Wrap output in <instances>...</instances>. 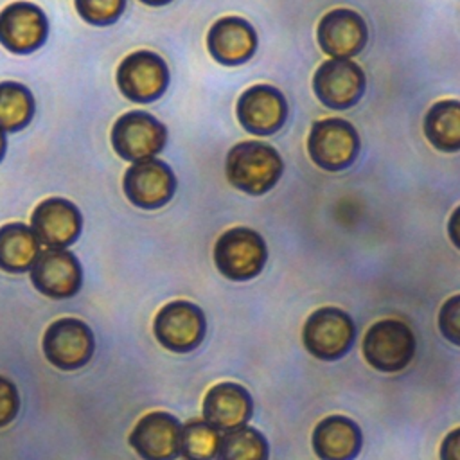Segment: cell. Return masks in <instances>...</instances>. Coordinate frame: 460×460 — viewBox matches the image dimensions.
Here are the masks:
<instances>
[{"label":"cell","mask_w":460,"mask_h":460,"mask_svg":"<svg viewBox=\"0 0 460 460\" xmlns=\"http://www.w3.org/2000/svg\"><path fill=\"white\" fill-rule=\"evenodd\" d=\"M356 331L352 318L338 307H320L304 323V345L318 359L332 361L347 354Z\"/></svg>","instance_id":"5"},{"label":"cell","mask_w":460,"mask_h":460,"mask_svg":"<svg viewBox=\"0 0 460 460\" xmlns=\"http://www.w3.org/2000/svg\"><path fill=\"white\" fill-rule=\"evenodd\" d=\"M4 153H5V137H4V131L0 129V160H2Z\"/></svg>","instance_id":"32"},{"label":"cell","mask_w":460,"mask_h":460,"mask_svg":"<svg viewBox=\"0 0 460 460\" xmlns=\"http://www.w3.org/2000/svg\"><path fill=\"white\" fill-rule=\"evenodd\" d=\"M252 397L235 383L214 385L203 401V419L219 431L241 428L252 417Z\"/></svg>","instance_id":"19"},{"label":"cell","mask_w":460,"mask_h":460,"mask_svg":"<svg viewBox=\"0 0 460 460\" xmlns=\"http://www.w3.org/2000/svg\"><path fill=\"white\" fill-rule=\"evenodd\" d=\"M365 72L352 59H327L313 77V90L320 102L332 110L354 106L365 92Z\"/></svg>","instance_id":"10"},{"label":"cell","mask_w":460,"mask_h":460,"mask_svg":"<svg viewBox=\"0 0 460 460\" xmlns=\"http://www.w3.org/2000/svg\"><path fill=\"white\" fill-rule=\"evenodd\" d=\"M237 120L252 135H271L282 128L288 117V102L282 92L271 84H253L237 101Z\"/></svg>","instance_id":"13"},{"label":"cell","mask_w":460,"mask_h":460,"mask_svg":"<svg viewBox=\"0 0 460 460\" xmlns=\"http://www.w3.org/2000/svg\"><path fill=\"white\" fill-rule=\"evenodd\" d=\"M120 92L135 102H151L158 99L169 84V68L165 61L151 50H137L122 59L117 70Z\"/></svg>","instance_id":"9"},{"label":"cell","mask_w":460,"mask_h":460,"mask_svg":"<svg viewBox=\"0 0 460 460\" xmlns=\"http://www.w3.org/2000/svg\"><path fill=\"white\" fill-rule=\"evenodd\" d=\"M126 0H75V9L92 25H110L124 11Z\"/></svg>","instance_id":"26"},{"label":"cell","mask_w":460,"mask_h":460,"mask_svg":"<svg viewBox=\"0 0 460 460\" xmlns=\"http://www.w3.org/2000/svg\"><path fill=\"white\" fill-rule=\"evenodd\" d=\"M322 50L334 59H349L363 50L368 29L363 16L349 7L325 13L316 29Z\"/></svg>","instance_id":"14"},{"label":"cell","mask_w":460,"mask_h":460,"mask_svg":"<svg viewBox=\"0 0 460 460\" xmlns=\"http://www.w3.org/2000/svg\"><path fill=\"white\" fill-rule=\"evenodd\" d=\"M20 410V397L14 383L0 376V428L7 426Z\"/></svg>","instance_id":"28"},{"label":"cell","mask_w":460,"mask_h":460,"mask_svg":"<svg viewBox=\"0 0 460 460\" xmlns=\"http://www.w3.org/2000/svg\"><path fill=\"white\" fill-rule=\"evenodd\" d=\"M413 354V332L401 320H379L365 334L363 356L376 370L399 372L411 361Z\"/></svg>","instance_id":"4"},{"label":"cell","mask_w":460,"mask_h":460,"mask_svg":"<svg viewBox=\"0 0 460 460\" xmlns=\"http://www.w3.org/2000/svg\"><path fill=\"white\" fill-rule=\"evenodd\" d=\"M167 140L165 126L147 111H128L111 129V144L119 156L129 162L155 158Z\"/></svg>","instance_id":"6"},{"label":"cell","mask_w":460,"mask_h":460,"mask_svg":"<svg viewBox=\"0 0 460 460\" xmlns=\"http://www.w3.org/2000/svg\"><path fill=\"white\" fill-rule=\"evenodd\" d=\"M140 2H144V4H147V5H165V4H169L171 0H140Z\"/></svg>","instance_id":"31"},{"label":"cell","mask_w":460,"mask_h":460,"mask_svg":"<svg viewBox=\"0 0 460 460\" xmlns=\"http://www.w3.org/2000/svg\"><path fill=\"white\" fill-rule=\"evenodd\" d=\"M95 340L92 329L77 318H59L52 322L43 334V354L61 370L84 367L93 354Z\"/></svg>","instance_id":"7"},{"label":"cell","mask_w":460,"mask_h":460,"mask_svg":"<svg viewBox=\"0 0 460 460\" xmlns=\"http://www.w3.org/2000/svg\"><path fill=\"white\" fill-rule=\"evenodd\" d=\"M81 226L83 217L79 208L65 198L41 201L31 216L32 232L49 248H66L79 237Z\"/></svg>","instance_id":"16"},{"label":"cell","mask_w":460,"mask_h":460,"mask_svg":"<svg viewBox=\"0 0 460 460\" xmlns=\"http://www.w3.org/2000/svg\"><path fill=\"white\" fill-rule=\"evenodd\" d=\"M34 113V99L22 83H0V129L18 131L25 128Z\"/></svg>","instance_id":"23"},{"label":"cell","mask_w":460,"mask_h":460,"mask_svg":"<svg viewBox=\"0 0 460 460\" xmlns=\"http://www.w3.org/2000/svg\"><path fill=\"white\" fill-rule=\"evenodd\" d=\"M438 329L446 340L460 345V295L447 298L438 313Z\"/></svg>","instance_id":"27"},{"label":"cell","mask_w":460,"mask_h":460,"mask_svg":"<svg viewBox=\"0 0 460 460\" xmlns=\"http://www.w3.org/2000/svg\"><path fill=\"white\" fill-rule=\"evenodd\" d=\"M219 429L208 424L205 419L189 420L181 426L180 455L187 460H212L219 447Z\"/></svg>","instance_id":"25"},{"label":"cell","mask_w":460,"mask_h":460,"mask_svg":"<svg viewBox=\"0 0 460 460\" xmlns=\"http://www.w3.org/2000/svg\"><path fill=\"white\" fill-rule=\"evenodd\" d=\"M284 171L279 151L261 140L237 142L226 155L225 172L230 185L259 196L268 192L280 180Z\"/></svg>","instance_id":"1"},{"label":"cell","mask_w":460,"mask_h":460,"mask_svg":"<svg viewBox=\"0 0 460 460\" xmlns=\"http://www.w3.org/2000/svg\"><path fill=\"white\" fill-rule=\"evenodd\" d=\"M176 190V178L171 167L156 158L133 162L124 174V192L140 208L164 207Z\"/></svg>","instance_id":"11"},{"label":"cell","mask_w":460,"mask_h":460,"mask_svg":"<svg viewBox=\"0 0 460 460\" xmlns=\"http://www.w3.org/2000/svg\"><path fill=\"white\" fill-rule=\"evenodd\" d=\"M313 447L322 460H352L361 449V431L350 419L331 415L316 424Z\"/></svg>","instance_id":"20"},{"label":"cell","mask_w":460,"mask_h":460,"mask_svg":"<svg viewBox=\"0 0 460 460\" xmlns=\"http://www.w3.org/2000/svg\"><path fill=\"white\" fill-rule=\"evenodd\" d=\"M47 18L29 2H14L0 13V43L16 54H27L43 45Z\"/></svg>","instance_id":"17"},{"label":"cell","mask_w":460,"mask_h":460,"mask_svg":"<svg viewBox=\"0 0 460 460\" xmlns=\"http://www.w3.org/2000/svg\"><path fill=\"white\" fill-rule=\"evenodd\" d=\"M40 244L29 225L7 223L0 226V268L9 273L31 270L40 255Z\"/></svg>","instance_id":"21"},{"label":"cell","mask_w":460,"mask_h":460,"mask_svg":"<svg viewBox=\"0 0 460 460\" xmlns=\"http://www.w3.org/2000/svg\"><path fill=\"white\" fill-rule=\"evenodd\" d=\"M210 56L221 65H241L248 61L257 49L255 29L237 16H225L212 23L207 36Z\"/></svg>","instance_id":"18"},{"label":"cell","mask_w":460,"mask_h":460,"mask_svg":"<svg viewBox=\"0 0 460 460\" xmlns=\"http://www.w3.org/2000/svg\"><path fill=\"white\" fill-rule=\"evenodd\" d=\"M447 234H449V239L453 241V244L460 250V205L453 210V214L449 217Z\"/></svg>","instance_id":"30"},{"label":"cell","mask_w":460,"mask_h":460,"mask_svg":"<svg viewBox=\"0 0 460 460\" xmlns=\"http://www.w3.org/2000/svg\"><path fill=\"white\" fill-rule=\"evenodd\" d=\"M31 280L45 296L70 298L83 284V270L77 257L66 248H47L34 261Z\"/></svg>","instance_id":"12"},{"label":"cell","mask_w":460,"mask_h":460,"mask_svg":"<svg viewBox=\"0 0 460 460\" xmlns=\"http://www.w3.org/2000/svg\"><path fill=\"white\" fill-rule=\"evenodd\" d=\"M307 151L318 167L341 171L358 158L359 137L356 128L343 119H322L311 126Z\"/></svg>","instance_id":"3"},{"label":"cell","mask_w":460,"mask_h":460,"mask_svg":"<svg viewBox=\"0 0 460 460\" xmlns=\"http://www.w3.org/2000/svg\"><path fill=\"white\" fill-rule=\"evenodd\" d=\"M424 135L438 151H460V101L435 102L424 117Z\"/></svg>","instance_id":"22"},{"label":"cell","mask_w":460,"mask_h":460,"mask_svg":"<svg viewBox=\"0 0 460 460\" xmlns=\"http://www.w3.org/2000/svg\"><path fill=\"white\" fill-rule=\"evenodd\" d=\"M440 460H460V428L444 437L440 446Z\"/></svg>","instance_id":"29"},{"label":"cell","mask_w":460,"mask_h":460,"mask_svg":"<svg viewBox=\"0 0 460 460\" xmlns=\"http://www.w3.org/2000/svg\"><path fill=\"white\" fill-rule=\"evenodd\" d=\"M205 314L187 300L165 304L155 316L153 331L160 345L172 352H189L205 338Z\"/></svg>","instance_id":"8"},{"label":"cell","mask_w":460,"mask_h":460,"mask_svg":"<svg viewBox=\"0 0 460 460\" xmlns=\"http://www.w3.org/2000/svg\"><path fill=\"white\" fill-rule=\"evenodd\" d=\"M181 424L165 411L146 413L129 433V446L144 460H174L180 455Z\"/></svg>","instance_id":"15"},{"label":"cell","mask_w":460,"mask_h":460,"mask_svg":"<svg viewBox=\"0 0 460 460\" xmlns=\"http://www.w3.org/2000/svg\"><path fill=\"white\" fill-rule=\"evenodd\" d=\"M217 460H268V442L250 426L228 429L219 438Z\"/></svg>","instance_id":"24"},{"label":"cell","mask_w":460,"mask_h":460,"mask_svg":"<svg viewBox=\"0 0 460 460\" xmlns=\"http://www.w3.org/2000/svg\"><path fill=\"white\" fill-rule=\"evenodd\" d=\"M268 259L266 243L248 226H234L219 235L214 246V262L226 279L248 280L257 277Z\"/></svg>","instance_id":"2"}]
</instances>
